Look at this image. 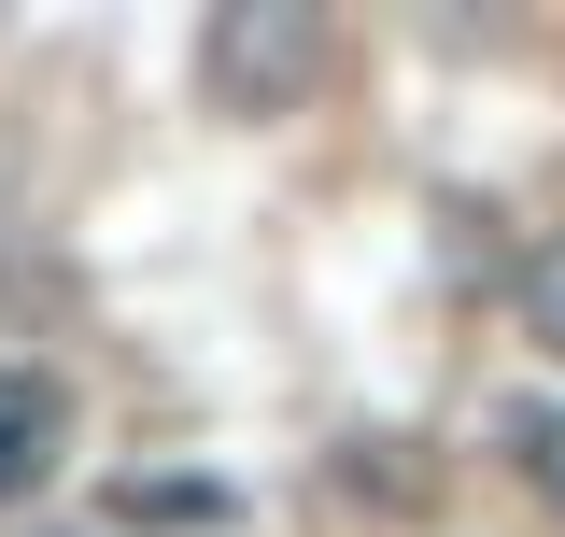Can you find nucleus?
<instances>
[{
	"mask_svg": "<svg viewBox=\"0 0 565 537\" xmlns=\"http://www.w3.org/2000/svg\"><path fill=\"white\" fill-rule=\"evenodd\" d=\"M311 71H326V14L311 0H212L199 14V99L212 114L269 128V114L311 99Z\"/></svg>",
	"mask_w": 565,
	"mask_h": 537,
	"instance_id": "obj_1",
	"label": "nucleus"
},
{
	"mask_svg": "<svg viewBox=\"0 0 565 537\" xmlns=\"http://www.w3.org/2000/svg\"><path fill=\"white\" fill-rule=\"evenodd\" d=\"M57 453H71V397L43 382V368H0V509H14V495H43Z\"/></svg>",
	"mask_w": 565,
	"mask_h": 537,
	"instance_id": "obj_2",
	"label": "nucleus"
},
{
	"mask_svg": "<svg viewBox=\"0 0 565 537\" xmlns=\"http://www.w3.org/2000/svg\"><path fill=\"white\" fill-rule=\"evenodd\" d=\"M509 312H523V339H537V354L565 368V227H552V241H537L523 268H509Z\"/></svg>",
	"mask_w": 565,
	"mask_h": 537,
	"instance_id": "obj_3",
	"label": "nucleus"
},
{
	"mask_svg": "<svg viewBox=\"0 0 565 537\" xmlns=\"http://www.w3.org/2000/svg\"><path fill=\"white\" fill-rule=\"evenodd\" d=\"M128 524H226V481H114Z\"/></svg>",
	"mask_w": 565,
	"mask_h": 537,
	"instance_id": "obj_4",
	"label": "nucleus"
},
{
	"mask_svg": "<svg viewBox=\"0 0 565 537\" xmlns=\"http://www.w3.org/2000/svg\"><path fill=\"white\" fill-rule=\"evenodd\" d=\"M523 467H537V495H552V524H565V410L523 424Z\"/></svg>",
	"mask_w": 565,
	"mask_h": 537,
	"instance_id": "obj_5",
	"label": "nucleus"
}]
</instances>
